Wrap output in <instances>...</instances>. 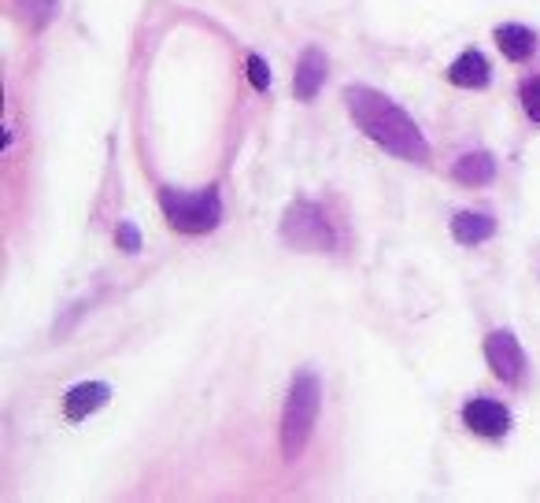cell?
<instances>
[{"instance_id": "6da1fadb", "label": "cell", "mask_w": 540, "mask_h": 503, "mask_svg": "<svg viewBox=\"0 0 540 503\" xmlns=\"http://www.w3.org/2000/svg\"><path fill=\"white\" fill-rule=\"evenodd\" d=\"M344 104L352 111V119L359 123V130L381 145L385 152H393L400 160L426 163L430 160V145L422 130L415 126V119L404 108H396L389 97H381L378 89L370 86H348L344 89Z\"/></svg>"}, {"instance_id": "7a4b0ae2", "label": "cell", "mask_w": 540, "mask_h": 503, "mask_svg": "<svg viewBox=\"0 0 540 503\" xmlns=\"http://www.w3.org/2000/svg\"><path fill=\"white\" fill-rule=\"evenodd\" d=\"M319 407H322L319 378H315L311 370L296 374L293 389H289V400H285V415H282V448L289 459H296V455L304 452V444L311 441Z\"/></svg>"}, {"instance_id": "3957f363", "label": "cell", "mask_w": 540, "mask_h": 503, "mask_svg": "<svg viewBox=\"0 0 540 503\" xmlns=\"http://www.w3.org/2000/svg\"><path fill=\"white\" fill-rule=\"evenodd\" d=\"M160 204H163L167 222H171L174 230H182V234H208L222 219V200L215 189H200V193H174V189H163Z\"/></svg>"}, {"instance_id": "277c9868", "label": "cell", "mask_w": 540, "mask_h": 503, "mask_svg": "<svg viewBox=\"0 0 540 503\" xmlns=\"http://www.w3.org/2000/svg\"><path fill=\"white\" fill-rule=\"evenodd\" d=\"M285 241H293L296 248H307V252H326L333 245L330 226L322 219V211L315 204H293L289 215H285Z\"/></svg>"}, {"instance_id": "5b68a950", "label": "cell", "mask_w": 540, "mask_h": 503, "mask_svg": "<svg viewBox=\"0 0 540 503\" xmlns=\"http://www.w3.org/2000/svg\"><path fill=\"white\" fill-rule=\"evenodd\" d=\"M485 359H489L492 374L500 381H518L522 378V370H526V356H522V348H518L515 333H507V330L489 333V341H485Z\"/></svg>"}, {"instance_id": "8992f818", "label": "cell", "mask_w": 540, "mask_h": 503, "mask_svg": "<svg viewBox=\"0 0 540 503\" xmlns=\"http://www.w3.org/2000/svg\"><path fill=\"white\" fill-rule=\"evenodd\" d=\"M463 422H467L478 437H504L507 426H511V415H507L504 404L481 396V400H470V404L463 407Z\"/></svg>"}, {"instance_id": "52a82bcc", "label": "cell", "mask_w": 540, "mask_h": 503, "mask_svg": "<svg viewBox=\"0 0 540 503\" xmlns=\"http://www.w3.org/2000/svg\"><path fill=\"white\" fill-rule=\"evenodd\" d=\"M111 389L104 385V381H82V385H74L71 393H67V400H63V415L71 418V422H82V418H89L93 411H100V407L108 404Z\"/></svg>"}, {"instance_id": "ba28073f", "label": "cell", "mask_w": 540, "mask_h": 503, "mask_svg": "<svg viewBox=\"0 0 540 503\" xmlns=\"http://www.w3.org/2000/svg\"><path fill=\"white\" fill-rule=\"evenodd\" d=\"M322 82H326V56L319 49H307L296 63V78H293V89L300 100H315L319 97Z\"/></svg>"}, {"instance_id": "9c48e42d", "label": "cell", "mask_w": 540, "mask_h": 503, "mask_svg": "<svg viewBox=\"0 0 540 503\" xmlns=\"http://www.w3.org/2000/svg\"><path fill=\"white\" fill-rule=\"evenodd\" d=\"M448 78H452L459 89H481L485 82H489V60H485L481 52H474V49L463 52V56L452 63Z\"/></svg>"}, {"instance_id": "30bf717a", "label": "cell", "mask_w": 540, "mask_h": 503, "mask_svg": "<svg viewBox=\"0 0 540 503\" xmlns=\"http://www.w3.org/2000/svg\"><path fill=\"white\" fill-rule=\"evenodd\" d=\"M452 234L459 245H481V241H489L496 234V222H492V215H481V211H463V215L452 219Z\"/></svg>"}, {"instance_id": "8fae6325", "label": "cell", "mask_w": 540, "mask_h": 503, "mask_svg": "<svg viewBox=\"0 0 540 503\" xmlns=\"http://www.w3.org/2000/svg\"><path fill=\"white\" fill-rule=\"evenodd\" d=\"M452 178L463 185H489L496 178V160H492L489 152H467L452 167Z\"/></svg>"}, {"instance_id": "7c38bea8", "label": "cell", "mask_w": 540, "mask_h": 503, "mask_svg": "<svg viewBox=\"0 0 540 503\" xmlns=\"http://www.w3.org/2000/svg\"><path fill=\"white\" fill-rule=\"evenodd\" d=\"M496 45H500V52H504L507 60H526V56H533V49H537V37H533V30H526V26L507 23L496 30Z\"/></svg>"}, {"instance_id": "4fadbf2b", "label": "cell", "mask_w": 540, "mask_h": 503, "mask_svg": "<svg viewBox=\"0 0 540 503\" xmlns=\"http://www.w3.org/2000/svg\"><path fill=\"white\" fill-rule=\"evenodd\" d=\"M522 108H526V115L533 123H540V78H533V82L522 86Z\"/></svg>"}, {"instance_id": "5bb4252c", "label": "cell", "mask_w": 540, "mask_h": 503, "mask_svg": "<svg viewBox=\"0 0 540 503\" xmlns=\"http://www.w3.org/2000/svg\"><path fill=\"white\" fill-rule=\"evenodd\" d=\"M248 78H252V86L256 89H267L270 86V67L263 56H248Z\"/></svg>"}, {"instance_id": "9a60e30c", "label": "cell", "mask_w": 540, "mask_h": 503, "mask_svg": "<svg viewBox=\"0 0 540 503\" xmlns=\"http://www.w3.org/2000/svg\"><path fill=\"white\" fill-rule=\"evenodd\" d=\"M119 245L126 248V252H137V248H141V234H137L134 226H130V222H123V226H119Z\"/></svg>"}]
</instances>
